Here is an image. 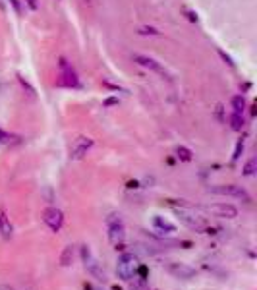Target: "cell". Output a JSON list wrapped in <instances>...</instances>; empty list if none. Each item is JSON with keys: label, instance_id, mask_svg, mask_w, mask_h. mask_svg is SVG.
I'll list each match as a JSON object with an SVG mask.
<instances>
[{"label": "cell", "instance_id": "obj_1", "mask_svg": "<svg viewBox=\"0 0 257 290\" xmlns=\"http://www.w3.org/2000/svg\"><path fill=\"white\" fill-rule=\"evenodd\" d=\"M174 213L178 215V219H180L184 225H188V227H190L192 230H196V232H203V230L207 228L205 219H203V217H199V215H196L188 203H182V207H180V209H178V207H174Z\"/></svg>", "mask_w": 257, "mask_h": 290}, {"label": "cell", "instance_id": "obj_2", "mask_svg": "<svg viewBox=\"0 0 257 290\" xmlns=\"http://www.w3.org/2000/svg\"><path fill=\"white\" fill-rule=\"evenodd\" d=\"M138 257L134 253H122L118 257V265H116V275L118 279L122 281H132L136 277V271H138Z\"/></svg>", "mask_w": 257, "mask_h": 290}, {"label": "cell", "instance_id": "obj_3", "mask_svg": "<svg viewBox=\"0 0 257 290\" xmlns=\"http://www.w3.org/2000/svg\"><path fill=\"white\" fill-rule=\"evenodd\" d=\"M106 227H108V240H110V244H114L116 248L122 246V242L126 238V227H124L120 215L106 217Z\"/></svg>", "mask_w": 257, "mask_h": 290}, {"label": "cell", "instance_id": "obj_4", "mask_svg": "<svg viewBox=\"0 0 257 290\" xmlns=\"http://www.w3.org/2000/svg\"><path fill=\"white\" fill-rule=\"evenodd\" d=\"M81 259H83V265H85V269H87L89 275H93L97 281H104V279H106L103 265L93 257L89 246H81Z\"/></svg>", "mask_w": 257, "mask_h": 290}, {"label": "cell", "instance_id": "obj_5", "mask_svg": "<svg viewBox=\"0 0 257 290\" xmlns=\"http://www.w3.org/2000/svg\"><path fill=\"white\" fill-rule=\"evenodd\" d=\"M207 215H213L217 219H234L238 217V209L230 203H211V205H203L201 207Z\"/></svg>", "mask_w": 257, "mask_h": 290}, {"label": "cell", "instance_id": "obj_6", "mask_svg": "<svg viewBox=\"0 0 257 290\" xmlns=\"http://www.w3.org/2000/svg\"><path fill=\"white\" fill-rule=\"evenodd\" d=\"M209 192L211 193H218V195H232V197H238V199H242V201H246V203H250L252 201V197H250V193L246 192L242 186H236V184H218V186H209Z\"/></svg>", "mask_w": 257, "mask_h": 290}, {"label": "cell", "instance_id": "obj_7", "mask_svg": "<svg viewBox=\"0 0 257 290\" xmlns=\"http://www.w3.org/2000/svg\"><path fill=\"white\" fill-rule=\"evenodd\" d=\"M166 271L174 277V279H180V281H190L196 277V269L186 265V263H178V261H172L166 265Z\"/></svg>", "mask_w": 257, "mask_h": 290}, {"label": "cell", "instance_id": "obj_8", "mask_svg": "<svg viewBox=\"0 0 257 290\" xmlns=\"http://www.w3.org/2000/svg\"><path fill=\"white\" fill-rule=\"evenodd\" d=\"M43 221L47 223V227L51 228L52 232H58L64 225V213L56 207H49L45 213H43Z\"/></svg>", "mask_w": 257, "mask_h": 290}, {"label": "cell", "instance_id": "obj_9", "mask_svg": "<svg viewBox=\"0 0 257 290\" xmlns=\"http://www.w3.org/2000/svg\"><path fill=\"white\" fill-rule=\"evenodd\" d=\"M134 62L136 64H139V66H143V68H147V70H151L155 74H158V76H162V78H168V72L157 62L153 58H149V56H143V54H134Z\"/></svg>", "mask_w": 257, "mask_h": 290}, {"label": "cell", "instance_id": "obj_10", "mask_svg": "<svg viewBox=\"0 0 257 290\" xmlns=\"http://www.w3.org/2000/svg\"><path fill=\"white\" fill-rule=\"evenodd\" d=\"M91 147H93V140H91V138H78V140L74 142V145H72L70 157H72V159H83Z\"/></svg>", "mask_w": 257, "mask_h": 290}, {"label": "cell", "instance_id": "obj_11", "mask_svg": "<svg viewBox=\"0 0 257 290\" xmlns=\"http://www.w3.org/2000/svg\"><path fill=\"white\" fill-rule=\"evenodd\" d=\"M153 227L158 230V232H162V234H170V232H174L176 230V227L172 225V223H168L166 219H162V217H153Z\"/></svg>", "mask_w": 257, "mask_h": 290}, {"label": "cell", "instance_id": "obj_12", "mask_svg": "<svg viewBox=\"0 0 257 290\" xmlns=\"http://www.w3.org/2000/svg\"><path fill=\"white\" fill-rule=\"evenodd\" d=\"M12 225H10V221H8V217H6V213H0V232H2V236L8 240V238H12Z\"/></svg>", "mask_w": 257, "mask_h": 290}, {"label": "cell", "instance_id": "obj_13", "mask_svg": "<svg viewBox=\"0 0 257 290\" xmlns=\"http://www.w3.org/2000/svg\"><path fill=\"white\" fill-rule=\"evenodd\" d=\"M246 106H248V103H246V99L242 95L232 97V108H234L236 114H242V112L246 110Z\"/></svg>", "mask_w": 257, "mask_h": 290}, {"label": "cell", "instance_id": "obj_14", "mask_svg": "<svg viewBox=\"0 0 257 290\" xmlns=\"http://www.w3.org/2000/svg\"><path fill=\"white\" fill-rule=\"evenodd\" d=\"M230 128H232L234 132H242V128H244V116L234 112V114L230 116Z\"/></svg>", "mask_w": 257, "mask_h": 290}, {"label": "cell", "instance_id": "obj_15", "mask_svg": "<svg viewBox=\"0 0 257 290\" xmlns=\"http://www.w3.org/2000/svg\"><path fill=\"white\" fill-rule=\"evenodd\" d=\"M72 257H74V248H72V246H66L64 251H62L60 263H62L64 267H70V265H72Z\"/></svg>", "mask_w": 257, "mask_h": 290}, {"label": "cell", "instance_id": "obj_16", "mask_svg": "<svg viewBox=\"0 0 257 290\" xmlns=\"http://www.w3.org/2000/svg\"><path fill=\"white\" fill-rule=\"evenodd\" d=\"M176 157H178L180 161L188 163V161H192V151H190L188 147H184V145H178V147H176Z\"/></svg>", "mask_w": 257, "mask_h": 290}, {"label": "cell", "instance_id": "obj_17", "mask_svg": "<svg viewBox=\"0 0 257 290\" xmlns=\"http://www.w3.org/2000/svg\"><path fill=\"white\" fill-rule=\"evenodd\" d=\"M256 170H257V159L252 157V159L246 163V166H244V176H254Z\"/></svg>", "mask_w": 257, "mask_h": 290}, {"label": "cell", "instance_id": "obj_18", "mask_svg": "<svg viewBox=\"0 0 257 290\" xmlns=\"http://www.w3.org/2000/svg\"><path fill=\"white\" fill-rule=\"evenodd\" d=\"M128 283H130V290H147L145 281L139 277H134V281H128Z\"/></svg>", "mask_w": 257, "mask_h": 290}, {"label": "cell", "instance_id": "obj_19", "mask_svg": "<svg viewBox=\"0 0 257 290\" xmlns=\"http://www.w3.org/2000/svg\"><path fill=\"white\" fill-rule=\"evenodd\" d=\"M138 33H139V35H155V37H157V35H160V31H158V29H155V27H139V29H138Z\"/></svg>", "mask_w": 257, "mask_h": 290}, {"label": "cell", "instance_id": "obj_20", "mask_svg": "<svg viewBox=\"0 0 257 290\" xmlns=\"http://www.w3.org/2000/svg\"><path fill=\"white\" fill-rule=\"evenodd\" d=\"M242 151H244V140H240V142H238L236 149H234V155H232V159H234V161H238V159H240V155H242Z\"/></svg>", "mask_w": 257, "mask_h": 290}, {"label": "cell", "instance_id": "obj_21", "mask_svg": "<svg viewBox=\"0 0 257 290\" xmlns=\"http://www.w3.org/2000/svg\"><path fill=\"white\" fill-rule=\"evenodd\" d=\"M184 12H186V14H188V20H190V21H198V16H196V14H194V12H190V10H188V8H184Z\"/></svg>", "mask_w": 257, "mask_h": 290}, {"label": "cell", "instance_id": "obj_22", "mask_svg": "<svg viewBox=\"0 0 257 290\" xmlns=\"http://www.w3.org/2000/svg\"><path fill=\"white\" fill-rule=\"evenodd\" d=\"M10 4L14 6V10H16V14H21V8H20V2H18V0H10Z\"/></svg>", "mask_w": 257, "mask_h": 290}, {"label": "cell", "instance_id": "obj_23", "mask_svg": "<svg viewBox=\"0 0 257 290\" xmlns=\"http://www.w3.org/2000/svg\"><path fill=\"white\" fill-rule=\"evenodd\" d=\"M27 2V6L31 8V10H37L39 8V4H37V0H25Z\"/></svg>", "mask_w": 257, "mask_h": 290}, {"label": "cell", "instance_id": "obj_24", "mask_svg": "<svg viewBox=\"0 0 257 290\" xmlns=\"http://www.w3.org/2000/svg\"><path fill=\"white\" fill-rule=\"evenodd\" d=\"M218 54H220V56H222V58H224V60H226V62H228L230 66H234V62H232V58H230V56H226V54H224L222 50H218Z\"/></svg>", "mask_w": 257, "mask_h": 290}, {"label": "cell", "instance_id": "obj_25", "mask_svg": "<svg viewBox=\"0 0 257 290\" xmlns=\"http://www.w3.org/2000/svg\"><path fill=\"white\" fill-rule=\"evenodd\" d=\"M116 103H118V99H108V101H106L108 106H110V104H116Z\"/></svg>", "mask_w": 257, "mask_h": 290}, {"label": "cell", "instance_id": "obj_26", "mask_svg": "<svg viewBox=\"0 0 257 290\" xmlns=\"http://www.w3.org/2000/svg\"><path fill=\"white\" fill-rule=\"evenodd\" d=\"M0 290H16V289H12V287H8V285H0Z\"/></svg>", "mask_w": 257, "mask_h": 290}, {"label": "cell", "instance_id": "obj_27", "mask_svg": "<svg viewBox=\"0 0 257 290\" xmlns=\"http://www.w3.org/2000/svg\"><path fill=\"white\" fill-rule=\"evenodd\" d=\"M2 138H4V134H2V132H0V140H2Z\"/></svg>", "mask_w": 257, "mask_h": 290}, {"label": "cell", "instance_id": "obj_28", "mask_svg": "<svg viewBox=\"0 0 257 290\" xmlns=\"http://www.w3.org/2000/svg\"><path fill=\"white\" fill-rule=\"evenodd\" d=\"M0 89H2V82H0Z\"/></svg>", "mask_w": 257, "mask_h": 290}, {"label": "cell", "instance_id": "obj_29", "mask_svg": "<svg viewBox=\"0 0 257 290\" xmlns=\"http://www.w3.org/2000/svg\"><path fill=\"white\" fill-rule=\"evenodd\" d=\"M95 290H101V289H95Z\"/></svg>", "mask_w": 257, "mask_h": 290}]
</instances>
